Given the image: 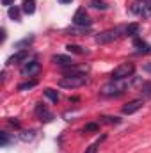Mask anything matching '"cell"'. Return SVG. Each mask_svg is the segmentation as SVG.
<instances>
[{
	"label": "cell",
	"mask_w": 151,
	"mask_h": 153,
	"mask_svg": "<svg viewBox=\"0 0 151 153\" xmlns=\"http://www.w3.org/2000/svg\"><path fill=\"white\" fill-rule=\"evenodd\" d=\"M126 85H128V78H123V80H112V82L105 84V85L101 87L100 93H101L103 96H119V94L124 93Z\"/></svg>",
	"instance_id": "cell-1"
},
{
	"label": "cell",
	"mask_w": 151,
	"mask_h": 153,
	"mask_svg": "<svg viewBox=\"0 0 151 153\" xmlns=\"http://www.w3.org/2000/svg\"><path fill=\"white\" fill-rule=\"evenodd\" d=\"M85 82H87L85 73H76V75H66L64 78H61L59 85L66 89H76V87H82Z\"/></svg>",
	"instance_id": "cell-2"
},
{
	"label": "cell",
	"mask_w": 151,
	"mask_h": 153,
	"mask_svg": "<svg viewBox=\"0 0 151 153\" xmlns=\"http://www.w3.org/2000/svg\"><path fill=\"white\" fill-rule=\"evenodd\" d=\"M124 36V27H115V29H110V30H105V32H100L96 36V43L100 45H105V43H112L117 38Z\"/></svg>",
	"instance_id": "cell-3"
},
{
	"label": "cell",
	"mask_w": 151,
	"mask_h": 153,
	"mask_svg": "<svg viewBox=\"0 0 151 153\" xmlns=\"http://www.w3.org/2000/svg\"><path fill=\"white\" fill-rule=\"evenodd\" d=\"M135 71L133 62H123L117 68H114L112 71V80H123V78H130Z\"/></svg>",
	"instance_id": "cell-4"
},
{
	"label": "cell",
	"mask_w": 151,
	"mask_h": 153,
	"mask_svg": "<svg viewBox=\"0 0 151 153\" xmlns=\"http://www.w3.org/2000/svg\"><path fill=\"white\" fill-rule=\"evenodd\" d=\"M73 23H75L76 27L89 29V27L93 25V20H91V16L87 14V11H85L84 7H80V9H76L75 16H73Z\"/></svg>",
	"instance_id": "cell-5"
},
{
	"label": "cell",
	"mask_w": 151,
	"mask_h": 153,
	"mask_svg": "<svg viewBox=\"0 0 151 153\" xmlns=\"http://www.w3.org/2000/svg\"><path fill=\"white\" fill-rule=\"evenodd\" d=\"M132 11L142 18H150L151 16V0H137L132 5Z\"/></svg>",
	"instance_id": "cell-6"
},
{
	"label": "cell",
	"mask_w": 151,
	"mask_h": 153,
	"mask_svg": "<svg viewBox=\"0 0 151 153\" xmlns=\"http://www.w3.org/2000/svg\"><path fill=\"white\" fill-rule=\"evenodd\" d=\"M34 112H36V117H38L39 121H43V123H50V121H53V114H52V112L48 111V107L43 105V103H38V105H36Z\"/></svg>",
	"instance_id": "cell-7"
},
{
	"label": "cell",
	"mask_w": 151,
	"mask_h": 153,
	"mask_svg": "<svg viewBox=\"0 0 151 153\" xmlns=\"http://www.w3.org/2000/svg\"><path fill=\"white\" fill-rule=\"evenodd\" d=\"M41 71V64L38 61H30V62H25V66L21 68V75L23 76H34Z\"/></svg>",
	"instance_id": "cell-8"
},
{
	"label": "cell",
	"mask_w": 151,
	"mask_h": 153,
	"mask_svg": "<svg viewBox=\"0 0 151 153\" xmlns=\"http://www.w3.org/2000/svg\"><path fill=\"white\" fill-rule=\"evenodd\" d=\"M142 105H144V100H141V98H137V100H132V102H128L124 107H123V114H135L137 111H141L142 109Z\"/></svg>",
	"instance_id": "cell-9"
},
{
	"label": "cell",
	"mask_w": 151,
	"mask_h": 153,
	"mask_svg": "<svg viewBox=\"0 0 151 153\" xmlns=\"http://www.w3.org/2000/svg\"><path fill=\"white\" fill-rule=\"evenodd\" d=\"M29 59V50H20L16 53H13L9 59H7V64H20V62H27Z\"/></svg>",
	"instance_id": "cell-10"
},
{
	"label": "cell",
	"mask_w": 151,
	"mask_h": 153,
	"mask_svg": "<svg viewBox=\"0 0 151 153\" xmlns=\"http://www.w3.org/2000/svg\"><path fill=\"white\" fill-rule=\"evenodd\" d=\"M52 61H53L55 64L62 66V68H70V66H73V64H75V62H73V59H71V57H66V55H53V57H52Z\"/></svg>",
	"instance_id": "cell-11"
},
{
	"label": "cell",
	"mask_w": 151,
	"mask_h": 153,
	"mask_svg": "<svg viewBox=\"0 0 151 153\" xmlns=\"http://www.w3.org/2000/svg\"><path fill=\"white\" fill-rule=\"evenodd\" d=\"M133 46L137 48V53H151V45H148L146 41H142V39H139V38H135Z\"/></svg>",
	"instance_id": "cell-12"
},
{
	"label": "cell",
	"mask_w": 151,
	"mask_h": 153,
	"mask_svg": "<svg viewBox=\"0 0 151 153\" xmlns=\"http://www.w3.org/2000/svg\"><path fill=\"white\" fill-rule=\"evenodd\" d=\"M21 11L25 14H34V11H36V0H23Z\"/></svg>",
	"instance_id": "cell-13"
},
{
	"label": "cell",
	"mask_w": 151,
	"mask_h": 153,
	"mask_svg": "<svg viewBox=\"0 0 151 153\" xmlns=\"http://www.w3.org/2000/svg\"><path fill=\"white\" fill-rule=\"evenodd\" d=\"M139 23H130V25H124V36H137L139 34Z\"/></svg>",
	"instance_id": "cell-14"
},
{
	"label": "cell",
	"mask_w": 151,
	"mask_h": 153,
	"mask_svg": "<svg viewBox=\"0 0 151 153\" xmlns=\"http://www.w3.org/2000/svg\"><path fill=\"white\" fill-rule=\"evenodd\" d=\"M66 48H68V52L76 53V55H85V53H87V50H85L84 46H80V45H68Z\"/></svg>",
	"instance_id": "cell-15"
},
{
	"label": "cell",
	"mask_w": 151,
	"mask_h": 153,
	"mask_svg": "<svg viewBox=\"0 0 151 153\" xmlns=\"http://www.w3.org/2000/svg\"><path fill=\"white\" fill-rule=\"evenodd\" d=\"M7 14H9V18L11 20H14V22H21V14H20V9L18 7H9V11H7Z\"/></svg>",
	"instance_id": "cell-16"
},
{
	"label": "cell",
	"mask_w": 151,
	"mask_h": 153,
	"mask_svg": "<svg viewBox=\"0 0 151 153\" xmlns=\"http://www.w3.org/2000/svg\"><path fill=\"white\" fill-rule=\"evenodd\" d=\"M36 134H38L36 130H25V132L20 134V139H21L23 143H29V141H32V139L36 137Z\"/></svg>",
	"instance_id": "cell-17"
},
{
	"label": "cell",
	"mask_w": 151,
	"mask_h": 153,
	"mask_svg": "<svg viewBox=\"0 0 151 153\" xmlns=\"http://www.w3.org/2000/svg\"><path fill=\"white\" fill-rule=\"evenodd\" d=\"M89 5H91V7H94V9H101V11L109 9V4H107L105 0H91V2H89Z\"/></svg>",
	"instance_id": "cell-18"
},
{
	"label": "cell",
	"mask_w": 151,
	"mask_h": 153,
	"mask_svg": "<svg viewBox=\"0 0 151 153\" xmlns=\"http://www.w3.org/2000/svg\"><path fill=\"white\" fill-rule=\"evenodd\" d=\"M44 94H46V96H48V98H50L53 103H57V102H59V93H57L55 89H52V87H46V89H44Z\"/></svg>",
	"instance_id": "cell-19"
},
{
	"label": "cell",
	"mask_w": 151,
	"mask_h": 153,
	"mask_svg": "<svg viewBox=\"0 0 151 153\" xmlns=\"http://www.w3.org/2000/svg\"><path fill=\"white\" fill-rule=\"evenodd\" d=\"M32 41H34V36H30V38H25V39H21V41H18L14 46H16V48H20V50H27V48H23V46H29Z\"/></svg>",
	"instance_id": "cell-20"
},
{
	"label": "cell",
	"mask_w": 151,
	"mask_h": 153,
	"mask_svg": "<svg viewBox=\"0 0 151 153\" xmlns=\"http://www.w3.org/2000/svg\"><path fill=\"white\" fill-rule=\"evenodd\" d=\"M38 84V80H29V82H23L18 85V91H25V89H32L34 85Z\"/></svg>",
	"instance_id": "cell-21"
},
{
	"label": "cell",
	"mask_w": 151,
	"mask_h": 153,
	"mask_svg": "<svg viewBox=\"0 0 151 153\" xmlns=\"http://www.w3.org/2000/svg\"><path fill=\"white\" fill-rule=\"evenodd\" d=\"M103 139H105V135H101V137H100V141L93 143V144H91V146H89V148H87V150H85L84 153H96V152H98V146H100V143H101Z\"/></svg>",
	"instance_id": "cell-22"
},
{
	"label": "cell",
	"mask_w": 151,
	"mask_h": 153,
	"mask_svg": "<svg viewBox=\"0 0 151 153\" xmlns=\"http://www.w3.org/2000/svg\"><path fill=\"white\" fill-rule=\"evenodd\" d=\"M9 141H11V139H9V134H7V132H2V134H0V146L5 148V146L9 144Z\"/></svg>",
	"instance_id": "cell-23"
},
{
	"label": "cell",
	"mask_w": 151,
	"mask_h": 153,
	"mask_svg": "<svg viewBox=\"0 0 151 153\" xmlns=\"http://www.w3.org/2000/svg\"><path fill=\"white\" fill-rule=\"evenodd\" d=\"M101 119H103V121H105V123H110V125H119V123H121V119H119V117H112V116H101Z\"/></svg>",
	"instance_id": "cell-24"
},
{
	"label": "cell",
	"mask_w": 151,
	"mask_h": 153,
	"mask_svg": "<svg viewBox=\"0 0 151 153\" xmlns=\"http://www.w3.org/2000/svg\"><path fill=\"white\" fill-rule=\"evenodd\" d=\"M98 128H100V125H98V123H89V125H85L84 132H96Z\"/></svg>",
	"instance_id": "cell-25"
},
{
	"label": "cell",
	"mask_w": 151,
	"mask_h": 153,
	"mask_svg": "<svg viewBox=\"0 0 151 153\" xmlns=\"http://www.w3.org/2000/svg\"><path fill=\"white\" fill-rule=\"evenodd\" d=\"M2 4H4V5H13L14 0H2Z\"/></svg>",
	"instance_id": "cell-26"
},
{
	"label": "cell",
	"mask_w": 151,
	"mask_h": 153,
	"mask_svg": "<svg viewBox=\"0 0 151 153\" xmlns=\"http://www.w3.org/2000/svg\"><path fill=\"white\" fill-rule=\"evenodd\" d=\"M146 94L151 98V84H148V85H146Z\"/></svg>",
	"instance_id": "cell-27"
},
{
	"label": "cell",
	"mask_w": 151,
	"mask_h": 153,
	"mask_svg": "<svg viewBox=\"0 0 151 153\" xmlns=\"http://www.w3.org/2000/svg\"><path fill=\"white\" fill-rule=\"evenodd\" d=\"M59 2H61V4H71L73 0H59Z\"/></svg>",
	"instance_id": "cell-28"
},
{
	"label": "cell",
	"mask_w": 151,
	"mask_h": 153,
	"mask_svg": "<svg viewBox=\"0 0 151 153\" xmlns=\"http://www.w3.org/2000/svg\"><path fill=\"white\" fill-rule=\"evenodd\" d=\"M144 70H146V71H151V64H148V66H146Z\"/></svg>",
	"instance_id": "cell-29"
}]
</instances>
